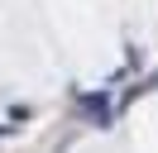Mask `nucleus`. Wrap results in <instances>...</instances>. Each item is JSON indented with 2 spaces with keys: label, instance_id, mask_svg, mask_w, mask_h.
Returning a JSON list of instances; mask_svg holds the SVG:
<instances>
[{
  "label": "nucleus",
  "instance_id": "f257e3e1",
  "mask_svg": "<svg viewBox=\"0 0 158 153\" xmlns=\"http://www.w3.org/2000/svg\"><path fill=\"white\" fill-rule=\"evenodd\" d=\"M81 110H86L96 124H106V120H110V101H106V96H81Z\"/></svg>",
  "mask_w": 158,
  "mask_h": 153
}]
</instances>
